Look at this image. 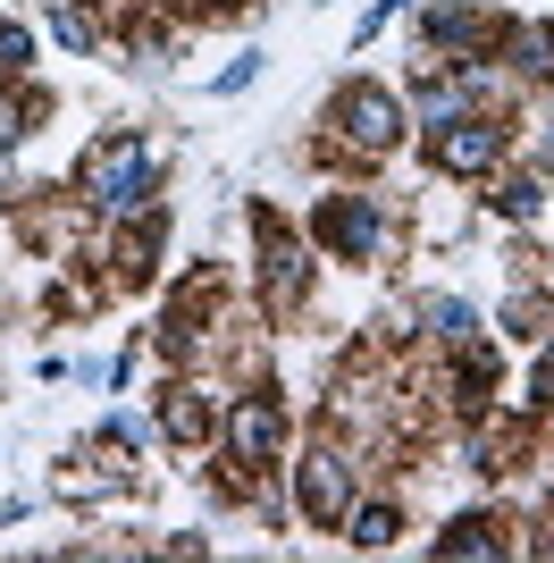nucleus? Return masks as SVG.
<instances>
[{
  "label": "nucleus",
  "mask_w": 554,
  "mask_h": 563,
  "mask_svg": "<svg viewBox=\"0 0 554 563\" xmlns=\"http://www.w3.org/2000/svg\"><path fill=\"white\" fill-rule=\"evenodd\" d=\"M505 547L512 539H505V521H496V514H454L437 539H429V555L454 563V555H505Z\"/></svg>",
  "instance_id": "obj_13"
},
{
  "label": "nucleus",
  "mask_w": 554,
  "mask_h": 563,
  "mask_svg": "<svg viewBox=\"0 0 554 563\" xmlns=\"http://www.w3.org/2000/svg\"><path fill=\"white\" fill-rule=\"evenodd\" d=\"M76 194H85V211H101V219H143L152 194H160V152L143 135H101L85 161H76Z\"/></svg>",
  "instance_id": "obj_1"
},
{
  "label": "nucleus",
  "mask_w": 554,
  "mask_h": 563,
  "mask_svg": "<svg viewBox=\"0 0 554 563\" xmlns=\"http://www.w3.org/2000/svg\"><path fill=\"white\" fill-rule=\"evenodd\" d=\"M546 329H554L546 303H530V295H512V303H505V336H546Z\"/></svg>",
  "instance_id": "obj_18"
},
{
  "label": "nucleus",
  "mask_w": 554,
  "mask_h": 563,
  "mask_svg": "<svg viewBox=\"0 0 554 563\" xmlns=\"http://www.w3.org/2000/svg\"><path fill=\"white\" fill-rule=\"evenodd\" d=\"M135 9H177V0H135Z\"/></svg>",
  "instance_id": "obj_21"
},
{
  "label": "nucleus",
  "mask_w": 554,
  "mask_h": 563,
  "mask_svg": "<svg viewBox=\"0 0 554 563\" xmlns=\"http://www.w3.org/2000/svg\"><path fill=\"white\" fill-rule=\"evenodd\" d=\"M387 244H395L387 194H369V186H328L320 202H311V253H328V261H378Z\"/></svg>",
  "instance_id": "obj_4"
},
{
  "label": "nucleus",
  "mask_w": 554,
  "mask_h": 563,
  "mask_svg": "<svg viewBox=\"0 0 554 563\" xmlns=\"http://www.w3.org/2000/svg\"><path fill=\"white\" fill-rule=\"evenodd\" d=\"M202 9H253V0H202Z\"/></svg>",
  "instance_id": "obj_20"
},
{
  "label": "nucleus",
  "mask_w": 554,
  "mask_h": 563,
  "mask_svg": "<svg viewBox=\"0 0 554 563\" xmlns=\"http://www.w3.org/2000/svg\"><path fill=\"white\" fill-rule=\"evenodd\" d=\"M487 59H505V76H521V85H554V25H496V43H487Z\"/></svg>",
  "instance_id": "obj_11"
},
{
  "label": "nucleus",
  "mask_w": 554,
  "mask_h": 563,
  "mask_svg": "<svg viewBox=\"0 0 554 563\" xmlns=\"http://www.w3.org/2000/svg\"><path fill=\"white\" fill-rule=\"evenodd\" d=\"M34 68V34H25L18 18H0V85H9V76H25Z\"/></svg>",
  "instance_id": "obj_17"
},
{
  "label": "nucleus",
  "mask_w": 554,
  "mask_h": 563,
  "mask_svg": "<svg viewBox=\"0 0 554 563\" xmlns=\"http://www.w3.org/2000/svg\"><path fill=\"white\" fill-rule=\"evenodd\" d=\"M160 235H168V219H160V202H152V211H143V228H126L118 235V286H143L152 278V269H160Z\"/></svg>",
  "instance_id": "obj_14"
},
{
  "label": "nucleus",
  "mask_w": 554,
  "mask_h": 563,
  "mask_svg": "<svg viewBox=\"0 0 554 563\" xmlns=\"http://www.w3.org/2000/svg\"><path fill=\"white\" fill-rule=\"evenodd\" d=\"M219 412H228V404L210 396V387H193V378H177V387H160V429H168V438H177L185 454H202L210 438H219Z\"/></svg>",
  "instance_id": "obj_10"
},
{
  "label": "nucleus",
  "mask_w": 554,
  "mask_h": 563,
  "mask_svg": "<svg viewBox=\"0 0 554 563\" xmlns=\"http://www.w3.org/2000/svg\"><path fill=\"white\" fill-rule=\"evenodd\" d=\"M403 126H412V110H403V93L378 85V76H345V85L328 93V135H336V152H353V161L403 152Z\"/></svg>",
  "instance_id": "obj_2"
},
{
  "label": "nucleus",
  "mask_w": 554,
  "mask_h": 563,
  "mask_svg": "<svg viewBox=\"0 0 554 563\" xmlns=\"http://www.w3.org/2000/svg\"><path fill=\"white\" fill-rule=\"evenodd\" d=\"M496 25L505 18H487V9H429V18H420V43H429L437 68H454V59H487Z\"/></svg>",
  "instance_id": "obj_8"
},
{
  "label": "nucleus",
  "mask_w": 554,
  "mask_h": 563,
  "mask_svg": "<svg viewBox=\"0 0 554 563\" xmlns=\"http://www.w3.org/2000/svg\"><path fill=\"white\" fill-rule=\"evenodd\" d=\"M253 76H261V51H244V59H228V68L210 76V93H244Z\"/></svg>",
  "instance_id": "obj_19"
},
{
  "label": "nucleus",
  "mask_w": 554,
  "mask_h": 563,
  "mask_svg": "<svg viewBox=\"0 0 554 563\" xmlns=\"http://www.w3.org/2000/svg\"><path fill=\"white\" fill-rule=\"evenodd\" d=\"M420 320L437 329V345H470V336L487 329V320H479L470 303H462V295H420Z\"/></svg>",
  "instance_id": "obj_15"
},
{
  "label": "nucleus",
  "mask_w": 554,
  "mask_h": 563,
  "mask_svg": "<svg viewBox=\"0 0 554 563\" xmlns=\"http://www.w3.org/2000/svg\"><path fill=\"white\" fill-rule=\"evenodd\" d=\"M505 161H512V118L505 110H454V118L429 126V168H437L445 186H479Z\"/></svg>",
  "instance_id": "obj_5"
},
{
  "label": "nucleus",
  "mask_w": 554,
  "mask_h": 563,
  "mask_svg": "<svg viewBox=\"0 0 554 563\" xmlns=\"http://www.w3.org/2000/svg\"><path fill=\"white\" fill-rule=\"evenodd\" d=\"M253 235H261V253H253V286H261V311L269 320H295L302 303H311V278H320V253L311 244H295L286 235V219L261 202L253 211Z\"/></svg>",
  "instance_id": "obj_6"
},
{
  "label": "nucleus",
  "mask_w": 554,
  "mask_h": 563,
  "mask_svg": "<svg viewBox=\"0 0 554 563\" xmlns=\"http://www.w3.org/2000/svg\"><path fill=\"white\" fill-rule=\"evenodd\" d=\"M286 471H295V514L311 521V530H336V521H345V505L362 496V471H353V446H345V438H311Z\"/></svg>",
  "instance_id": "obj_7"
},
{
  "label": "nucleus",
  "mask_w": 554,
  "mask_h": 563,
  "mask_svg": "<svg viewBox=\"0 0 554 563\" xmlns=\"http://www.w3.org/2000/svg\"><path fill=\"white\" fill-rule=\"evenodd\" d=\"M51 34H59L76 59H92V51H101V18H92V0H51Z\"/></svg>",
  "instance_id": "obj_16"
},
{
  "label": "nucleus",
  "mask_w": 554,
  "mask_h": 563,
  "mask_svg": "<svg viewBox=\"0 0 554 563\" xmlns=\"http://www.w3.org/2000/svg\"><path fill=\"white\" fill-rule=\"evenodd\" d=\"M336 530H345V547H362V555H387V547L403 539V505H395V496H353Z\"/></svg>",
  "instance_id": "obj_12"
},
{
  "label": "nucleus",
  "mask_w": 554,
  "mask_h": 563,
  "mask_svg": "<svg viewBox=\"0 0 554 563\" xmlns=\"http://www.w3.org/2000/svg\"><path fill=\"white\" fill-rule=\"evenodd\" d=\"M219 446H228V488H261V471L286 463V404H277V387H244V396H228V412H219Z\"/></svg>",
  "instance_id": "obj_3"
},
{
  "label": "nucleus",
  "mask_w": 554,
  "mask_h": 563,
  "mask_svg": "<svg viewBox=\"0 0 554 563\" xmlns=\"http://www.w3.org/2000/svg\"><path fill=\"white\" fill-rule=\"evenodd\" d=\"M479 186H487V211H496V219H512V228L546 219V202H554V186H546V161H505L496 177H479Z\"/></svg>",
  "instance_id": "obj_9"
}]
</instances>
